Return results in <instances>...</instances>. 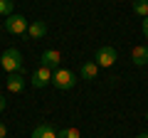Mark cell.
<instances>
[{
  "instance_id": "cell-3",
  "label": "cell",
  "mask_w": 148,
  "mask_h": 138,
  "mask_svg": "<svg viewBox=\"0 0 148 138\" xmlns=\"http://www.w3.org/2000/svg\"><path fill=\"white\" fill-rule=\"evenodd\" d=\"M74 72H69V69H57L52 74V84L57 86V89L67 91V89H74Z\"/></svg>"
},
{
  "instance_id": "cell-15",
  "label": "cell",
  "mask_w": 148,
  "mask_h": 138,
  "mask_svg": "<svg viewBox=\"0 0 148 138\" xmlns=\"http://www.w3.org/2000/svg\"><path fill=\"white\" fill-rule=\"evenodd\" d=\"M8 136V126H5V123H0V138H5Z\"/></svg>"
},
{
  "instance_id": "cell-10",
  "label": "cell",
  "mask_w": 148,
  "mask_h": 138,
  "mask_svg": "<svg viewBox=\"0 0 148 138\" xmlns=\"http://www.w3.org/2000/svg\"><path fill=\"white\" fill-rule=\"evenodd\" d=\"M79 74H82V79H96V74H99V64L91 59V62H84L82 64V69H79Z\"/></svg>"
},
{
  "instance_id": "cell-14",
  "label": "cell",
  "mask_w": 148,
  "mask_h": 138,
  "mask_svg": "<svg viewBox=\"0 0 148 138\" xmlns=\"http://www.w3.org/2000/svg\"><path fill=\"white\" fill-rule=\"evenodd\" d=\"M57 138H82V133L77 128H62V131H57Z\"/></svg>"
},
{
  "instance_id": "cell-16",
  "label": "cell",
  "mask_w": 148,
  "mask_h": 138,
  "mask_svg": "<svg viewBox=\"0 0 148 138\" xmlns=\"http://www.w3.org/2000/svg\"><path fill=\"white\" fill-rule=\"evenodd\" d=\"M143 35H146V40H148V17H143Z\"/></svg>"
},
{
  "instance_id": "cell-6",
  "label": "cell",
  "mask_w": 148,
  "mask_h": 138,
  "mask_svg": "<svg viewBox=\"0 0 148 138\" xmlns=\"http://www.w3.org/2000/svg\"><path fill=\"white\" fill-rule=\"evenodd\" d=\"M52 69H47V67H40L35 72V74H32V86H35V89H42V86H47V84H52Z\"/></svg>"
},
{
  "instance_id": "cell-13",
  "label": "cell",
  "mask_w": 148,
  "mask_h": 138,
  "mask_svg": "<svg viewBox=\"0 0 148 138\" xmlns=\"http://www.w3.org/2000/svg\"><path fill=\"white\" fill-rule=\"evenodd\" d=\"M12 10H15V3L12 0H0V15H12Z\"/></svg>"
},
{
  "instance_id": "cell-2",
  "label": "cell",
  "mask_w": 148,
  "mask_h": 138,
  "mask_svg": "<svg viewBox=\"0 0 148 138\" xmlns=\"http://www.w3.org/2000/svg\"><path fill=\"white\" fill-rule=\"evenodd\" d=\"M116 59H119V54H116V49L114 47H109V44H104V47L96 52V57H94V62L99 64V69L104 67V69H109V67H114L116 64Z\"/></svg>"
},
{
  "instance_id": "cell-8",
  "label": "cell",
  "mask_w": 148,
  "mask_h": 138,
  "mask_svg": "<svg viewBox=\"0 0 148 138\" xmlns=\"http://www.w3.org/2000/svg\"><path fill=\"white\" fill-rule=\"evenodd\" d=\"M131 59L136 67H143V64H148V47L146 44H136V47L131 49Z\"/></svg>"
},
{
  "instance_id": "cell-4",
  "label": "cell",
  "mask_w": 148,
  "mask_h": 138,
  "mask_svg": "<svg viewBox=\"0 0 148 138\" xmlns=\"http://www.w3.org/2000/svg\"><path fill=\"white\" fill-rule=\"evenodd\" d=\"M27 20L22 15H17V12H12V15L5 17V30L10 32V35H22V32H27Z\"/></svg>"
},
{
  "instance_id": "cell-7",
  "label": "cell",
  "mask_w": 148,
  "mask_h": 138,
  "mask_svg": "<svg viewBox=\"0 0 148 138\" xmlns=\"http://www.w3.org/2000/svg\"><path fill=\"white\" fill-rule=\"evenodd\" d=\"M5 86H8V91H12V94H20V91L25 89V77L22 74H8Z\"/></svg>"
},
{
  "instance_id": "cell-9",
  "label": "cell",
  "mask_w": 148,
  "mask_h": 138,
  "mask_svg": "<svg viewBox=\"0 0 148 138\" xmlns=\"http://www.w3.org/2000/svg\"><path fill=\"white\" fill-rule=\"evenodd\" d=\"M27 35H30L32 40H40V37H45V35H47V25H45L42 20H35L30 27H27Z\"/></svg>"
},
{
  "instance_id": "cell-5",
  "label": "cell",
  "mask_w": 148,
  "mask_h": 138,
  "mask_svg": "<svg viewBox=\"0 0 148 138\" xmlns=\"http://www.w3.org/2000/svg\"><path fill=\"white\" fill-rule=\"evenodd\" d=\"M40 62H42V67L52 69V72H57L59 64H62V54H59V49H45L42 57H40Z\"/></svg>"
},
{
  "instance_id": "cell-11",
  "label": "cell",
  "mask_w": 148,
  "mask_h": 138,
  "mask_svg": "<svg viewBox=\"0 0 148 138\" xmlns=\"http://www.w3.org/2000/svg\"><path fill=\"white\" fill-rule=\"evenodd\" d=\"M32 138H57V133H54V128L49 126V123H40V126H35V131H32Z\"/></svg>"
},
{
  "instance_id": "cell-17",
  "label": "cell",
  "mask_w": 148,
  "mask_h": 138,
  "mask_svg": "<svg viewBox=\"0 0 148 138\" xmlns=\"http://www.w3.org/2000/svg\"><path fill=\"white\" fill-rule=\"evenodd\" d=\"M3 109H5V96L0 94V111H3Z\"/></svg>"
},
{
  "instance_id": "cell-18",
  "label": "cell",
  "mask_w": 148,
  "mask_h": 138,
  "mask_svg": "<svg viewBox=\"0 0 148 138\" xmlns=\"http://www.w3.org/2000/svg\"><path fill=\"white\" fill-rule=\"evenodd\" d=\"M136 138H148V133H138V136Z\"/></svg>"
},
{
  "instance_id": "cell-1",
  "label": "cell",
  "mask_w": 148,
  "mask_h": 138,
  "mask_svg": "<svg viewBox=\"0 0 148 138\" xmlns=\"http://www.w3.org/2000/svg\"><path fill=\"white\" fill-rule=\"evenodd\" d=\"M0 64H3V69H5L8 74H22V54L20 49L10 47L3 52V57H0Z\"/></svg>"
},
{
  "instance_id": "cell-12",
  "label": "cell",
  "mask_w": 148,
  "mask_h": 138,
  "mask_svg": "<svg viewBox=\"0 0 148 138\" xmlns=\"http://www.w3.org/2000/svg\"><path fill=\"white\" fill-rule=\"evenodd\" d=\"M133 12L141 17H148V0H133Z\"/></svg>"
},
{
  "instance_id": "cell-19",
  "label": "cell",
  "mask_w": 148,
  "mask_h": 138,
  "mask_svg": "<svg viewBox=\"0 0 148 138\" xmlns=\"http://www.w3.org/2000/svg\"><path fill=\"white\" fill-rule=\"evenodd\" d=\"M146 121H148V111H146Z\"/></svg>"
}]
</instances>
